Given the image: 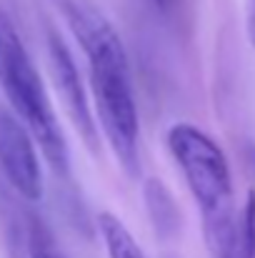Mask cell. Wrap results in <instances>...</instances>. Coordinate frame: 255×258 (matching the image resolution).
I'll list each match as a JSON object with an SVG mask.
<instances>
[{"instance_id":"6da1fadb","label":"cell","mask_w":255,"mask_h":258,"mask_svg":"<svg viewBox=\"0 0 255 258\" xmlns=\"http://www.w3.org/2000/svg\"><path fill=\"white\" fill-rule=\"evenodd\" d=\"M65 18L88 58L90 95L98 128L125 175H140V120L130 60L113 23L80 0H65Z\"/></svg>"},{"instance_id":"7a4b0ae2","label":"cell","mask_w":255,"mask_h":258,"mask_svg":"<svg viewBox=\"0 0 255 258\" xmlns=\"http://www.w3.org/2000/svg\"><path fill=\"white\" fill-rule=\"evenodd\" d=\"M168 151L200 208L205 246L213 258H230L243 233L225 151L198 125L175 123L165 136Z\"/></svg>"},{"instance_id":"3957f363","label":"cell","mask_w":255,"mask_h":258,"mask_svg":"<svg viewBox=\"0 0 255 258\" xmlns=\"http://www.w3.org/2000/svg\"><path fill=\"white\" fill-rule=\"evenodd\" d=\"M0 90L5 93L13 113L35 138L40 153L50 163V168L65 175L70 168V153L43 86L40 73L35 71L13 20L0 10Z\"/></svg>"},{"instance_id":"277c9868","label":"cell","mask_w":255,"mask_h":258,"mask_svg":"<svg viewBox=\"0 0 255 258\" xmlns=\"http://www.w3.org/2000/svg\"><path fill=\"white\" fill-rule=\"evenodd\" d=\"M0 168L25 201L43 198V171L35 138L18 115L0 108Z\"/></svg>"},{"instance_id":"5b68a950","label":"cell","mask_w":255,"mask_h":258,"mask_svg":"<svg viewBox=\"0 0 255 258\" xmlns=\"http://www.w3.org/2000/svg\"><path fill=\"white\" fill-rule=\"evenodd\" d=\"M48 60H50L53 83L58 88V95H60L75 131L80 133V138L90 151H98V120H95L93 103L88 98V90L80 81L78 66H75L68 45L63 43V38L55 30H48Z\"/></svg>"},{"instance_id":"8992f818","label":"cell","mask_w":255,"mask_h":258,"mask_svg":"<svg viewBox=\"0 0 255 258\" xmlns=\"http://www.w3.org/2000/svg\"><path fill=\"white\" fill-rule=\"evenodd\" d=\"M98 231L103 236L108 258H145L143 248L135 243L133 233L128 231V226L118 216L103 211L98 216Z\"/></svg>"},{"instance_id":"52a82bcc","label":"cell","mask_w":255,"mask_h":258,"mask_svg":"<svg viewBox=\"0 0 255 258\" xmlns=\"http://www.w3.org/2000/svg\"><path fill=\"white\" fill-rule=\"evenodd\" d=\"M145 203H148V213L153 218L155 231L160 236H170L180 223V213L173 203V196L168 193V188L163 185V180L150 178L145 183Z\"/></svg>"},{"instance_id":"ba28073f","label":"cell","mask_w":255,"mask_h":258,"mask_svg":"<svg viewBox=\"0 0 255 258\" xmlns=\"http://www.w3.org/2000/svg\"><path fill=\"white\" fill-rule=\"evenodd\" d=\"M25 246H28V258H65L60 246L55 243L53 233L35 218H30V223H28Z\"/></svg>"},{"instance_id":"9c48e42d","label":"cell","mask_w":255,"mask_h":258,"mask_svg":"<svg viewBox=\"0 0 255 258\" xmlns=\"http://www.w3.org/2000/svg\"><path fill=\"white\" fill-rule=\"evenodd\" d=\"M155 5H160L163 10H170V8L175 5V0H155Z\"/></svg>"}]
</instances>
